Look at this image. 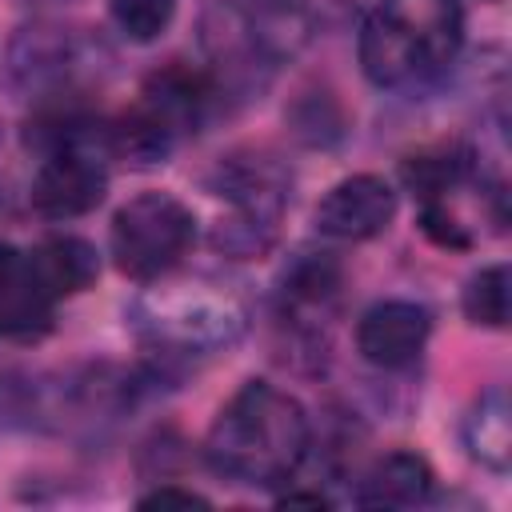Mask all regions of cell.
Segmentation results:
<instances>
[{
	"label": "cell",
	"instance_id": "6da1fadb",
	"mask_svg": "<svg viewBox=\"0 0 512 512\" xmlns=\"http://www.w3.org/2000/svg\"><path fill=\"white\" fill-rule=\"evenodd\" d=\"M312 448L304 404L272 380H244L216 412L204 436V460L216 476L244 488L288 484Z\"/></svg>",
	"mask_w": 512,
	"mask_h": 512
},
{
	"label": "cell",
	"instance_id": "7a4b0ae2",
	"mask_svg": "<svg viewBox=\"0 0 512 512\" xmlns=\"http://www.w3.org/2000/svg\"><path fill=\"white\" fill-rule=\"evenodd\" d=\"M316 36L312 0H224L200 24L204 68L224 100L260 92L280 64H292Z\"/></svg>",
	"mask_w": 512,
	"mask_h": 512
},
{
	"label": "cell",
	"instance_id": "3957f363",
	"mask_svg": "<svg viewBox=\"0 0 512 512\" xmlns=\"http://www.w3.org/2000/svg\"><path fill=\"white\" fill-rule=\"evenodd\" d=\"M132 332L160 352V360L212 356L232 348L248 324V296L220 276H156L128 308Z\"/></svg>",
	"mask_w": 512,
	"mask_h": 512
},
{
	"label": "cell",
	"instance_id": "277c9868",
	"mask_svg": "<svg viewBox=\"0 0 512 512\" xmlns=\"http://www.w3.org/2000/svg\"><path fill=\"white\" fill-rule=\"evenodd\" d=\"M464 44L456 0H380L356 36L360 72L376 88H424L440 80Z\"/></svg>",
	"mask_w": 512,
	"mask_h": 512
},
{
	"label": "cell",
	"instance_id": "5b68a950",
	"mask_svg": "<svg viewBox=\"0 0 512 512\" xmlns=\"http://www.w3.org/2000/svg\"><path fill=\"white\" fill-rule=\"evenodd\" d=\"M112 72V48L80 24L32 20L20 24L4 52V84L32 104L84 100Z\"/></svg>",
	"mask_w": 512,
	"mask_h": 512
},
{
	"label": "cell",
	"instance_id": "8992f818",
	"mask_svg": "<svg viewBox=\"0 0 512 512\" xmlns=\"http://www.w3.org/2000/svg\"><path fill=\"white\" fill-rule=\"evenodd\" d=\"M196 244V216L172 192H136L124 200L108 228L116 268L140 284L172 272Z\"/></svg>",
	"mask_w": 512,
	"mask_h": 512
},
{
	"label": "cell",
	"instance_id": "52a82bcc",
	"mask_svg": "<svg viewBox=\"0 0 512 512\" xmlns=\"http://www.w3.org/2000/svg\"><path fill=\"white\" fill-rule=\"evenodd\" d=\"M108 148L104 144H68L40 156L28 200L44 220H76L104 204L108 196Z\"/></svg>",
	"mask_w": 512,
	"mask_h": 512
},
{
	"label": "cell",
	"instance_id": "ba28073f",
	"mask_svg": "<svg viewBox=\"0 0 512 512\" xmlns=\"http://www.w3.org/2000/svg\"><path fill=\"white\" fill-rule=\"evenodd\" d=\"M224 104L228 100L216 88L208 68H192V64L172 60V64L156 68L144 80L140 100L132 104V112L176 148L180 140L196 136L216 116V108H224Z\"/></svg>",
	"mask_w": 512,
	"mask_h": 512
},
{
	"label": "cell",
	"instance_id": "9c48e42d",
	"mask_svg": "<svg viewBox=\"0 0 512 512\" xmlns=\"http://www.w3.org/2000/svg\"><path fill=\"white\" fill-rule=\"evenodd\" d=\"M340 288H344V264L336 260V252H324V248L296 252L280 272V288H276L280 320L304 348H316V344L324 348L328 320L340 308Z\"/></svg>",
	"mask_w": 512,
	"mask_h": 512
},
{
	"label": "cell",
	"instance_id": "30bf717a",
	"mask_svg": "<svg viewBox=\"0 0 512 512\" xmlns=\"http://www.w3.org/2000/svg\"><path fill=\"white\" fill-rule=\"evenodd\" d=\"M204 188L232 212L284 220V208L292 200V168L268 148H236L208 168Z\"/></svg>",
	"mask_w": 512,
	"mask_h": 512
},
{
	"label": "cell",
	"instance_id": "8fae6325",
	"mask_svg": "<svg viewBox=\"0 0 512 512\" xmlns=\"http://www.w3.org/2000/svg\"><path fill=\"white\" fill-rule=\"evenodd\" d=\"M312 220H316V232L328 240H340V244L372 240L388 232V224L396 220V188L376 172L344 176L320 196Z\"/></svg>",
	"mask_w": 512,
	"mask_h": 512
},
{
	"label": "cell",
	"instance_id": "7c38bea8",
	"mask_svg": "<svg viewBox=\"0 0 512 512\" xmlns=\"http://www.w3.org/2000/svg\"><path fill=\"white\" fill-rule=\"evenodd\" d=\"M432 336V312L416 300H376L356 320V352L380 372H404Z\"/></svg>",
	"mask_w": 512,
	"mask_h": 512
},
{
	"label": "cell",
	"instance_id": "4fadbf2b",
	"mask_svg": "<svg viewBox=\"0 0 512 512\" xmlns=\"http://www.w3.org/2000/svg\"><path fill=\"white\" fill-rule=\"evenodd\" d=\"M432 464L420 452L396 448L380 460H372V468L360 476L356 488V504L364 508H416L432 496Z\"/></svg>",
	"mask_w": 512,
	"mask_h": 512
},
{
	"label": "cell",
	"instance_id": "5bb4252c",
	"mask_svg": "<svg viewBox=\"0 0 512 512\" xmlns=\"http://www.w3.org/2000/svg\"><path fill=\"white\" fill-rule=\"evenodd\" d=\"M460 440L480 468H488L496 476H504L512 468V408H508L504 384H492L472 400V408L464 412V424H460Z\"/></svg>",
	"mask_w": 512,
	"mask_h": 512
},
{
	"label": "cell",
	"instance_id": "9a60e30c",
	"mask_svg": "<svg viewBox=\"0 0 512 512\" xmlns=\"http://www.w3.org/2000/svg\"><path fill=\"white\" fill-rule=\"evenodd\" d=\"M284 124L304 148H336L348 136V112L328 88H304L284 108Z\"/></svg>",
	"mask_w": 512,
	"mask_h": 512
},
{
	"label": "cell",
	"instance_id": "2e32d148",
	"mask_svg": "<svg viewBox=\"0 0 512 512\" xmlns=\"http://www.w3.org/2000/svg\"><path fill=\"white\" fill-rule=\"evenodd\" d=\"M280 240V220L272 216H256V212H228L212 224L208 244L212 252L228 256V260H256L268 256Z\"/></svg>",
	"mask_w": 512,
	"mask_h": 512
},
{
	"label": "cell",
	"instance_id": "e0dca14e",
	"mask_svg": "<svg viewBox=\"0 0 512 512\" xmlns=\"http://www.w3.org/2000/svg\"><path fill=\"white\" fill-rule=\"evenodd\" d=\"M508 300H512L508 264H484L480 272L468 276L460 292V308L476 328H508Z\"/></svg>",
	"mask_w": 512,
	"mask_h": 512
},
{
	"label": "cell",
	"instance_id": "ac0fdd59",
	"mask_svg": "<svg viewBox=\"0 0 512 512\" xmlns=\"http://www.w3.org/2000/svg\"><path fill=\"white\" fill-rule=\"evenodd\" d=\"M108 16L124 40L152 44L172 28L176 0H108Z\"/></svg>",
	"mask_w": 512,
	"mask_h": 512
},
{
	"label": "cell",
	"instance_id": "d6986e66",
	"mask_svg": "<svg viewBox=\"0 0 512 512\" xmlns=\"http://www.w3.org/2000/svg\"><path fill=\"white\" fill-rule=\"evenodd\" d=\"M140 508H208L212 500L208 496H200V492H192V488H180V484H160V488H152V492H144L140 500H136Z\"/></svg>",
	"mask_w": 512,
	"mask_h": 512
},
{
	"label": "cell",
	"instance_id": "ffe728a7",
	"mask_svg": "<svg viewBox=\"0 0 512 512\" xmlns=\"http://www.w3.org/2000/svg\"><path fill=\"white\" fill-rule=\"evenodd\" d=\"M280 504H312V508H328V504H332V496H324L320 488H316V492H284V496H280Z\"/></svg>",
	"mask_w": 512,
	"mask_h": 512
},
{
	"label": "cell",
	"instance_id": "44dd1931",
	"mask_svg": "<svg viewBox=\"0 0 512 512\" xmlns=\"http://www.w3.org/2000/svg\"><path fill=\"white\" fill-rule=\"evenodd\" d=\"M16 4H24V8H64L72 0H16Z\"/></svg>",
	"mask_w": 512,
	"mask_h": 512
},
{
	"label": "cell",
	"instance_id": "7402d4cb",
	"mask_svg": "<svg viewBox=\"0 0 512 512\" xmlns=\"http://www.w3.org/2000/svg\"><path fill=\"white\" fill-rule=\"evenodd\" d=\"M0 336H4V320H0Z\"/></svg>",
	"mask_w": 512,
	"mask_h": 512
}]
</instances>
